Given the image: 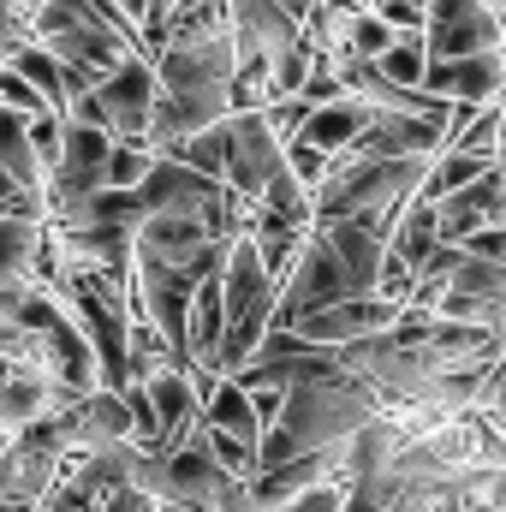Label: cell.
<instances>
[{"label": "cell", "mask_w": 506, "mask_h": 512, "mask_svg": "<svg viewBox=\"0 0 506 512\" xmlns=\"http://www.w3.org/2000/svg\"><path fill=\"white\" fill-rule=\"evenodd\" d=\"M376 411H381V399H376L370 382H358V376H346V370L316 376V382H304V387L286 393V417L262 435L256 465H262V471H280V465H292V459H304V453L346 447Z\"/></svg>", "instance_id": "6da1fadb"}, {"label": "cell", "mask_w": 506, "mask_h": 512, "mask_svg": "<svg viewBox=\"0 0 506 512\" xmlns=\"http://www.w3.org/2000/svg\"><path fill=\"white\" fill-rule=\"evenodd\" d=\"M346 298H358L352 274L334 262V251H328L322 239H310V251L298 256V268H292V274H286V286H280L274 334H292L304 316H316V310H328V304H346Z\"/></svg>", "instance_id": "7a4b0ae2"}, {"label": "cell", "mask_w": 506, "mask_h": 512, "mask_svg": "<svg viewBox=\"0 0 506 512\" xmlns=\"http://www.w3.org/2000/svg\"><path fill=\"white\" fill-rule=\"evenodd\" d=\"M435 316L453 322V328H483V334H506V268L483 262V256L465 251L459 274L441 286L435 298Z\"/></svg>", "instance_id": "3957f363"}, {"label": "cell", "mask_w": 506, "mask_h": 512, "mask_svg": "<svg viewBox=\"0 0 506 512\" xmlns=\"http://www.w3.org/2000/svg\"><path fill=\"white\" fill-rule=\"evenodd\" d=\"M429 60H477L495 54L501 42V12L489 0H429Z\"/></svg>", "instance_id": "277c9868"}, {"label": "cell", "mask_w": 506, "mask_h": 512, "mask_svg": "<svg viewBox=\"0 0 506 512\" xmlns=\"http://www.w3.org/2000/svg\"><path fill=\"white\" fill-rule=\"evenodd\" d=\"M405 310L399 304H387V298H346V304H328V310H316V316H304L292 334L304 340V346H322V352H346V346H358V340H376V334H393V322H399Z\"/></svg>", "instance_id": "5b68a950"}, {"label": "cell", "mask_w": 506, "mask_h": 512, "mask_svg": "<svg viewBox=\"0 0 506 512\" xmlns=\"http://www.w3.org/2000/svg\"><path fill=\"white\" fill-rule=\"evenodd\" d=\"M286 173V149L274 143V131L262 114H233V167H227V191L262 209L268 185Z\"/></svg>", "instance_id": "8992f818"}, {"label": "cell", "mask_w": 506, "mask_h": 512, "mask_svg": "<svg viewBox=\"0 0 506 512\" xmlns=\"http://www.w3.org/2000/svg\"><path fill=\"white\" fill-rule=\"evenodd\" d=\"M96 102L108 108L120 143H143V137H149V120H155V102H161V78H155L149 60H126V66L96 90Z\"/></svg>", "instance_id": "52a82bcc"}, {"label": "cell", "mask_w": 506, "mask_h": 512, "mask_svg": "<svg viewBox=\"0 0 506 512\" xmlns=\"http://www.w3.org/2000/svg\"><path fill=\"white\" fill-rule=\"evenodd\" d=\"M441 137H447L441 126L411 120V114H370L364 137L346 149V161H429L441 155Z\"/></svg>", "instance_id": "ba28073f"}, {"label": "cell", "mask_w": 506, "mask_h": 512, "mask_svg": "<svg viewBox=\"0 0 506 512\" xmlns=\"http://www.w3.org/2000/svg\"><path fill=\"white\" fill-rule=\"evenodd\" d=\"M340 447H328V453H304V459H292V465H280V471H262L251 483V507L256 512H286L298 507L304 495H316V489H328V483H340Z\"/></svg>", "instance_id": "9c48e42d"}, {"label": "cell", "mask_w": 506, "mask_h": 512, "mask_svg": "<svg viewBox=\"0 0 506 512\" xmlns=\"http://www.w3.org/2000/svg\"><path fill=\"white\" fill-rule=\"evenodd\" d=\"M501 209H506V185H501V173L489 167L477 185H465V191H453L447 203H435V227H441V245H471L477 233L501 227Z\"/></svg>", "instance_id": "30bf717a"}, {"label": "cell", "mask_w": 506, "mask_h": 512, "mask_svg": "<svg viewBox=\"0 0 506 512\" xmlns=\"http://www.w3.org/2000/svg\"><path fill=\"white\" fill-rule=\"evenodd\" d=\"M149 405H155V423H161V459L191 447L203 435V393L185 370H167L149 382Z\"/></svg>", "instance_id": "8fae6325"}, {"label": "cell", "mask_w": 506, "mask_h": 512, "mask_svg": "<svg viewBox=\"0 0 506 512\" xmlns=\"http://www.w3.org/2000/svg\"><path fill=\"white\" fill-rule=\"evenodd\" d=\"M221 191H227V185H215V179H203V173H191L185 161L167 155V161H155V173L143 179L137 197H143L149 215H203Z\"/></svg>", "instance_id": "7c38bea8"}, {"label": "cell", "mask_w": 506, "mask_h": 512, "mask_svg": "<svg viewBox=\"0 0 506 512\" xmlns=\"http://www.w3.org/2000/svg\"><path fill=\"white\" fill-rule=\"evenodd\" d=\"M316 239L334 251V262L352 274V286H358V298H370L381 286V262H387V239H381L376 227H364V221H328V227H316Z\"/></svg>", "instance_id": "4fadbf2b"}, {"label": "cell", "mask_w": 506, "mask_h": 512, "mask_svg": "<svg viewBox=\"0 0 506 512\" xmlns=\"http://www.w3.org/2000/svg\"><path fill=\"white\" fill-rule=\"evenodd\" d=\"M203 251H215V245H209V233H203L197 215H149L137 227V239H131L137 262H167V268H185Z\"/></svg>", "instance_id": "5bb4252c"}, {"label": "cell", "mask_w": 506, "mask_h": 512, "mask_svg": "<svg viewBox=\"0 0 506 512\" xmlns=\"http://www.w3.org/2000/svg\"><path fill=\"white\" fill-rule=\"evenodd\" d=\"M203 429L209 435H233V441L262 453V423H256V405L239 382H215L203 393Z\"/></svg>", "instance_id": "9a60e30c"}, {"label": "cell", "mask_w": 506, "mask_h": 512, "mask_svg": "<svg viewBox=\"0 0 506 512\" xmlns=\"http://www.w3.org/2000/svg\"><path fill=\"white\" fill-rule=\"evenodd\" d=\"M364 126H370V108L346 96V102H334V108H316L298 143H316L322 155H334V161H340V155H346V149L364 137Z\"/></svg>", "instance_id": "2e32d148"}, {"label": "cell", "mask_w": 506, "mask_h": 512, "mask_svg": "<svg viewBox=\"0 0 506 512\" xmlns=\"http://www.w3.org/2000/svg\"><path fill=\"white\" fill-rule=\"evenodd\" d=\"M12 72L48 102V114H60L66 120V108H72V84H66V66L42 48V42H30V48H18V60H12Z\"/></svg>", "instance_id": "e0dca14e"}, {"label": "cell", "mask_w": 506, "mask_h": 512, "mask_svg": "<svg viewBox=\"0 0 506 512\" xmlns=\"http://www.w3.org/2000/svg\"><path fill=\"white\" fill-rule=\"evenodd\" d=\"M173 161H185L191 173H203V179H215V185H227V167H233V114L221 120V126H209L203 137H191Z\"/></svg>", "instance_id": "ac0fdd59"}, {"label": "cell", "mask_w": 506, "mask_h": 512, "mask_svg": "<svg viewBox=\"0 0 506 512\" xmlns=\"http://www.w3.org/2000/svg\"><path fill=\"white\" fill-rule=\"evenodd\" d=\"M489 167H495V161H483V155H435V161H429V179H423V197H417V203H429V209H435V203H447L453 191L477 185Z\"/></svg>", "instance_id": "d6986e66"}, {"label": "cell", "mask_w": 506, "mask_h": 512, "mask_svg": "<svg viewBox=\"0 0 506 512\" xmlns=\"http://www.w3.org/2000/svg\"><path fill=\"white\" fill-rule=\"evenodd\" d=\"M376 72L387 84H399V90H423V78H429V42L423 36H399L376 60Z\"/></svg>", "instance_id": "ffe728a7"}, {"label": "cell", "mask_w": 506, "mask_h": 512, "mask_svg": "<svg viewBox=\"0 0 506 512\" xmlns=\"http://www.w3.org/2000/svg\"><path fill=\"white\" fill-rule=\"evenodd\" d=\"M149 173H155L149 143H120V137H114V155H108V191H143Z\"/></svg>", "instance_id": "44dd1931"}, {"label": "cell", "mask_w": 506, "mask_h": 512, "mask_svg": "<svg viewBox=\"0 0 506 512\" xmlns=\"http://www.w3.org/2000/svg\"><path fill=\"white\" fill-rule=\"evenodd\" d=\"M0 114H12V120H24V126H30V120H42V114H48V102H42V96H36L12 66H0Z\"/></svg>", "instance_id": "7402d4cb"}, {"label": "cell", "mask_w": 506, "mask_h": 512, "mask_svg": "<svg viewBox=\"0 0 506 512\" xmlns=\"http://www.w3.org/2000/svg\"><path fill=\"white\" fill-rule=\"evenodd\" d=\"M286 167H292V179L316 197V191L328 185V173H334V155H322L316 143H292V149H286Z\"/></svg>", "instance_id": "603a6c76"}, {"label": "cell", "mask_w": 506, "mask_h": 512, "mask_svg": "<svg viewBox=\"0 0 506 512\" xmlns=\"http://www.w3.org/2000/svg\"><path fill=\"white\" fill-rule=\"evenodd\" d=\"M30 149H36V161L48 167V179H54V167H60V149H66V120L60 114H42V120H30Z\"/></svg>", "instance_id": "cb8c5ba5"}, {"label": "cell", "mask_w": 506, "mask_h": 512, "mask_svg": "<svg viewBox=\"0 0 506 512\" xmlns=\"http://www.w3.org/2000/svg\"><path fill=\"white\" fill-rule=\"evenodd\" d=\"M376 18L393 36H423V30H429V0H381Z\"/></svg>", "instance_id": "d4e9b609"}, {"label": "cell", "mask_w": 506, "mask_h": 512, "mask_svg": "<svg viewBox=\"0 0 506 512\" xmlns=\"http://www.w3.org/2000/svg\"><path fill=\"white\" fill-rule=\"evenodd\" d=\"M262 120H268V131H274V143H280V149H292V143L304 137V126H310V108L292 96V102H274Z\"/></svg>", "instance_id": "484cf974"}, {"label": "cell", "mask_w": 506, "mask_h": 512, "mask_svg": "<svg viewBox=\"0 0 506 512\" xmlns=\"http://www.w3.org/2000/svg\"><path fill=\"white\" fill-rule=\"evenodd\" d=\"M393 42H399V36H393L381 18H352V60H370V66H376Z\"/></svg>", "instance_id": "4316f807"}, {"label": "cell", "mask_w": 506, "mask_h": 512, "mask_svg": "<svg viewBox=\"0 0 506 512\" xmlns=\"http://www.w3.org/2000/svg\"><path fill=\"white\" fill-rule=\"evenodd\" d=\"M251 405H256V423H262V435H268V429L286 417V393H274V387H256Z\"/></svg>", "instance_id": "83f0119b"}, {"label": "cell", "mask_w": 506, "mask_h": 512, "mask_svg": "<svg viewBox=\"0 0 506 512\" xmlns=\"http://www.w3.org/2000/svg\"><path fill=\"white\" fill-rule=\"evenodd\" d=\"M286 512H346V483H328V489L304 495L298 507H286Z\"/></svg>", "instance_id": "f1b7e54d"}, {"label": "cell", "mask_w": 506, "mask_h": 512, "mask_svg": "<svg viewBox=\"0 0 506 512\" xmlns=\"http://www.w3.org/2000/svg\"><path fill=\"white\" fill-rule=\"evenodd\" d=\"M465 251L483 256V262H495V268H506V227H489V233H477Z\"/></svg>", "instance_id": "f546056e"}, {"label": "cell", "mask_w": 506, "mask_h": 512, "mask_svg": "<svg viewBox=\"0 0 506 512\" xmlns=\"http://www.w3.org/2000/svg\"><path fill=\"white\" fill-rule=\"evenodd\" d=\"M102 512H155V501H149L143 489H120V495H108V507Z\"/></svg>", "instance_id": "4dcf8cb0"}, {"label": "cell", "mask_w": 506, "mask_h": 512, "mask_svg": "<svg viewBox=\"0 0 506 512\" xmlns=\"http://www.w3.org/2000/svg\"><path fill=\"white\" fill-rule=\"evenodd\" d=\"M120 12H126L131 24H143V12H149V0H120Z\"/></svg>", "instance_id": "1f68e13d"}, {"label": "cell", "mask_w": 506, "mask_h": 512, "mask_svg": "<svg viewBox=\"0 0 506 512\" xmlns=\"http://www.w3.org/2000/svg\"><path fill=\"white\" fill-rule=\"evenodd\" d=\"M280 6H292L298 18H310V6H316V0H280Z\"/></svg>", "instance_id": "d6a6232c"}, {"label": "cell", "mask_w": 506, "mask_h": 512, "mask_svg": "<svg viewBox=\"0 0 506 512\" xmlns=\"http://www.w3.org/2000/svg\"><path fill=\"white\" fill-rule=\"evenodd\" d=\"M0 512H30V507H6V501H0Z\"/></svg>", "instance_id": "836d02e7"}, {"label": "cell", "mask_w": 506, "mask_h": 512, "mask_svg": "<svg viewBox=\"0 0 506 512\" xmlns=\"http://www.w3.org/2000/svg\"><path fill=\"white\" fill-rule=\"evenodd\" d=\"M501 114H506V96H501Z\"/></svg>", "instance_id": "e575fe53"}]
</instances>
